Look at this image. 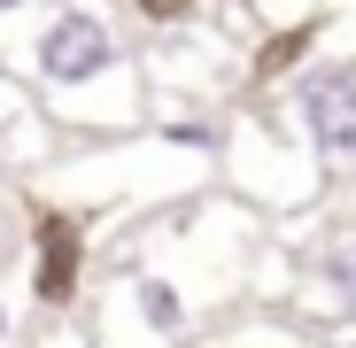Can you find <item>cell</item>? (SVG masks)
<instances>
[{
    "instance_id": "obj_1",
    "label": "cell",
    "mask_w": 356,
    "mask_h": 348,
    "mask_svg": "<svg viewBox=\"0 0 356 348\" xmlns=\"http://www.w3.org/2000/svg\"><path fill=\"white\" fill-rule=\"evenodd\" d=\"M116 70H124V47L93 8H54L31 39V78L47 93H86V85H108Z\"/></svg>"
},
{
    "instance_id": "obj_2",
    "label": "cell",
    "mask_w": 356,
    "mask_h": 348,
    "mask_svg": "<svg viewBox=\"0 0 356 348\" xmlns=\"http://www.w3.org/2000/svg\"><path fill=\"white\" fill-rule=\"evenodd\" d=\"M286 108H294V132H302V147L318 163L356 170V63H310V70H294Z\"/></svg>"
},
{
    "instance_id": "obj_3",
    "label": "cell",
    "mask_w": 356,
    "mask_h": 348,
    "mask_svg": "<svg viewBox=\"0 0 356 348\" xmlns=\"http://www.w3.org/2000/svg\"><path fill=\"white\" fill-rule=\"evenodd\" d=\"M78 279H86V232H78V217L39 209V232H31V295L47 310H70L78 302Z\"/></svg>"
},
{
    "instance_id": "obj_4",
    "label": "cell",
    "mask_w": 356,
    "mask_h": 348,
    "mask_svg": "<svg viewBox=\"0 0 356 348\" xmlns=\"http://www.w3.org/2000/svg\"><path fill=\"white\" fill-rule=\"evenodd\" d=\"M318 286V310L333 325H356V217H333L302 256V295Z\"/></svg>"
},
{
    "instance_id": "obj_5",
    "label": "cell",
    "mask_w": 356,
    "mask_h": 348,
    "mask_svg": "<svg viewBox=\"0 0 356 348\" xmlns=\"http://www.w3.org/2000/svg\"><path fill=\"white\" fill-rule=\"evenodd\" d=\"M124 310L163 340V348H178V340H186L194 333V295H186V286H178V279H163V271H132V286H124Z\"/></svg>"
},
{
    "instance_id": "obj_6",
    "label": "cell",
    "mask_w": 356,
    "mask_h": 348,
    "mask_svg": "<svg viewBox=\"0 0 356 348\" xmlns=\"http://www.w3.org/2000/svg\"><path fill=\"white\" fill-rule=\"evenodd\" d=\"M8 340H16V302L0 295V348H8Z\"/></svg>"
},
{
    "instance_id": "obj_7",
    "label": "cell",
    "mask_w": 356,
    "mask_h": 348,
    "mask_svg": "<svg viewBox=\"0 0 356 348\" xmlns=\"http://www.w3.org/2000/svg\"><path fill=\"white\" fill-rule=\"evenodd\" d=\"M16 8H24V0H0V24H8V16H16Z\"/></svg>"
},
{
    "instance_id": "obj_8",
    "label": "cell",
    "mask_w": 356,
    "mask_h": 348,
    "mask_svg": "<svg viewBox=\"0 0 356 348\" xmlns=\"http://www.w3.org/2000/svg\"><path fill=\"white\" fill-rule=\"evenodd\" d=\"M0 248H8V240H0Z\"/></svg>"
}]
</instances>
